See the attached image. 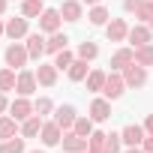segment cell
I'll list each match as a JSON object with an SVG mask.
<instances>
[{"label":"cell","instance_id":"1","mask_svg":"<svg viewBox=\"0 0 153 153\" xmlns=\"http://www.w3.org/2000/svg\"><path fill=\"white\" fill-rule=\"evenodd\" d=\"M123 72H126V75H123L126 87H144V81H147V66H141V63H135V60H132Z\"/></svg>","mask_w":153,"mask_h":153},{"label":"cell","instance_id":"2","mask_svg":"<svg viewBox=\"0 0 153 153\" xmlns=\"http://www.w3.org/2000/svg\"><path fill=\"white\" fill-rule=\"evenodd\" d=\"M6 66H12V69H21V66H27V60H30V54H27V45H9L6 48Z\"/></svg>","mask_w":153,"mask_h":153},{"label":"cell","instance_id":"3","mask_svg":"<svg viewBox=\"0 0 153 153\" xmlns=\"http://www.w3.org/2000/svg\"><path fill=\"white\" fill-rule=\"evenodd\" d=\"M63 150H66V153H87V138L72 129V132L63 135Z\"/></svg>","mask_w":153,"mask_h":153},{"label":"cell","instance_id":"4","mask_svg":"<svg viewBox=\"0 0 153 153\" xmlns=\"http://www.w3.org/2000/svg\"><path fill=\"white\" fill-rule=\"evenodd\" d=\"M150 36H153V30L150 27H144V24H135V27H129V42H132V48H141V45H150Z\"/></svg>","mask_w":153,"mask_h":153},{"label":"cell","instance_id":"5","mask_svg":"<svg viewBox=\"0 0 153 153\" xmlns=\"http://www.w3.org/2000/svg\"><path fill=\"white\" fill-rule=\"evenodd\" d=\"M123 87H126V81L120 78L117 72H108V78H105V87H102V93L108 96V99H117L120 93H123Z\"/></svg>","mask_w":153,"mask_h":153},{"label":"cell","instance_id":"6","mask_svg":"<svg viewBox=\"0 0 153 153\" xmlns=\"http://www.w3.org/2000/svg\"><path fill=\"white\" fill-rule=\"evenodd\" d=\"M39 30L57 33V30H60V12H57V9H45V12L39 15Z\"/></svg>","mask_w":153,"mask_h":153},{"label":"cell","instance_id":"7","mask_svg":"<svg viewBox=\"0 0 153 153\" xmlns=\"http://www.w3.org/2000/svg\"><path fill=\"white\" fill-rule=\"evenodd\" d=\"M105 33H108L111 42H123V39L129 36V24H126L123 18H111V24L105 27Z\"/></svg>","mask_w":153,"mask_h":153},{"label":"cell","instance_id":"8","mask_svg":"<svg viewBox=\"0 0 153 153\" xmlns=\"http://www.w3.org/2000/svg\"><path fill=\"white\" fill-rule=\"evenodd\" d=\"M36 72H18V81H15V90L21 93V96H30L33 90H36Z\"/></svg>","mask_w":153,"mask_h":153},{"label":"cell","instance_id":"9","mask_svg":"<svg viewBox=\"0 0 153 153\" xmlns=\"http://www.w3.org/2000/svg\"><path fill=\"white\" fill-rule=\"evenodd\" d=\"M90 117H93V123L108 120V117H111V102H108V99H93V102H90Z\"/></svg>","mask_w":153,"mask_h":153},{"label":"cell","instance_id":"10","mask_svg":"<svg viewBox=\"0 0 153 153\" xmlns=\"http://www.w3.org/2000/svg\"><path fill=\"white\" fill-rule=\"evenodd\" d=\"M42 144L45 147H54V144H60L63 138H60V126H57V120H51V123H42Z\"/></svg>","mask_w":153,"mask_h":153},{"label":"cell","instance_id":"11","mask_svg":"<svg viewBox=\"0 0 153 153\" xmlns=\"http://www.w3.org/2000/svg\"><path fill=\"white\" fill-rule=\"evenodd\" d=\"M54 120H57L60 129H69V126H75L78 117H75V108H72V105H60V108L54 111Z\"/></svg>","mask_w":153,"mask_h":153},{"label":"cell","instance_id":"12","mask_svg":"<svg viewBox=\"0 0 153 153\" xmlns=\"http://www.w3.org/2000/svg\"><path fill=\"white\" fill-rule=\"evenodd\" d=\"M9 111H12L15 120H27V117H33V102H27V96H21L9 105Z\"/></svg>","mask_w":153,"mask_h":153},{"label":"cell","instance_id":"13","mask_svg":"<svg viewBox=\"0 0 153 153\" xmlns=\"http://www.w3.org/2000/svg\"><path fill=\"white\" fill-rule=\"evenodd\" d=\"M132 60H135V48H120L111 54V69H126Z\"/></svg>","mask_w":153,"mask_h":153},{"label":"cell","instance_id":"14","mask_svg":"<svg viewBox=\"0 0 153 153\" xmlns=\"http://www.w3.org/2000/svg\"><path fill=\"white\" fill-rule=\"evenodd\" d=\"M123 144H129V147H138L141 141H144V126H135V123H129L123 132Z\"/></svg>","mask_w":153,"mask_h":153},{"label":"cell","instance_id":"15","mask_svg":"<svg viewBox=\"0 0 153 153\" xmlns=\"http://www.w3.org/2000/svg\"><path fill=\"white\" fill-rule=\"evenodd\" d=\"M24 33H27V18H9L6 36H9V39H21Z\"/></svg>","mask_w":153,"mask_h":153},{"label":"cell","instance_id":"16","mask_svg":"<svg viewBox=\"0 0 153 153\" xmlns=\"http://www.w3.org/2000/svg\"><path fill=\"white\" fill-rule=\"evenodd\" d=\"M27 54H30L33 60H39V57L45 54V39H42L39 33H33V36H27Z\"/></svg>","mask_w":153,"mask_h":153},{"label":"cell","instance_id":"17","mask_svg":"<svg viewBox=\"0 0 153 153\" xmlns=\"http://www.w3.org/2000/svg\"><path fill=\"white\" fill-rule=\"evenodd\" d=\"M36 81L45 84V87H51V84L57 81V66H54V63H51V66H39V69H36Z\"/></svg>","mask_w":153,"mask_h":153},{"label":"cell","instance_id":"18","mask_svg":"<svg viewBox=\"0 0 153 153\" xmlns=\"http://www.w3.org/2000/svg\"><path fill=\"white\" fill-rule=\"evenodd\" d=\"M39 132H42V117H39V114L27 117L24 126H21V135H24V138H33V135H39Z\"/></svg>","mask_w":153,"mask_h":153},{"label":"cell","instance_id":"19","mask_svg":"<svg viewBox=\"0 0 153 153\" xmlns=\"http://www.w3.org/2000/svg\"><path fill=\"white\" fill-rule=\"evenodd\" d=\"M45 9H42V0H21V15L24 18H39Z\"/></svg>","mask_w":153,"mask_h":153},{"label":"cell","instance_id":"20","mask_svg":"<svg viewBox=\"0 0 153 153\" xmlns=\"http://www.w3.org/2000/svg\"><path fill=\"white\" fill-rule=\"evenodd\" d=\"M66 72H69V78H72V81H84L87 75H90V72H87V60H81V57L75 60V63H72Z\"/></svg>","mask_w":153,"mask_h":153},{"label":"cell","instance_id":"21","mask_svg":"<svg viewBox=\"0 0 153 153\" xmlns=\"http://www.w3.org/2000/svg\"><path fill=\"white\" fill-rule=\"evenodd\" d=\"M60 15H63L66 21H78V18H81V3H78V0H66L63 9H60Z\"/></svg>","mask_w":153,"mask_h":153},{"label":"cell","instance_id":"22","mask_svg":"<svg viewBox=\"0 0 153 153\" xmlns=\"http://www.w3.org/2000/svg\"><path fill=\"white\" fill-rule=\"evenodd\" d=\"M66 42H69V36L57 30V33H51V39L45 42V51H51V54H57V51H63V48H66Z\"/></svg>","mask_w":153,"mask_h":153},{"label":"cell","instance_id":"23","mask_svg":"<svg viewBox=\"0 0 153 153\" xmlns=\"http://www.w3.org/2000/svg\"><path fill=\"white\" fill-rule=\"evenodd\" d=\"M105 78H108V72H102V69H93L90 75H87V90H102L105 87Z\"/></svg>","mask_w":153,"mask_h":153},{"label":"cell","instance_id":"24","mask_svg":"<svg viewBox=\"0 0 153 153\" xmlns=\"http://www.w3.org/2000/svg\"><path fill=\"white\" fill-rule=\"evenodd\" d=\"M15 129H18V120L9 114V117H0V138H15Z\"/></svg>","mask_w":153,"mask_h":153},{"label":"cell","instance_id":"25","mask_svg":"<svg viewBox=\"0 0 153 153\" xmlns=\"http://www.w3.org/2000/svg\"><path fill=\"white\" fill-rule=\"evenodd\" d=\"M15 81H18L15 69H0V93L3 90H15Z\"/></svg>","mask_w":153,"mask_h":153},{"label":"cell","instance_id":"26","mask_svg":"<svg viewBox=\"0 0 153 153\" xmlns=\"http://www.w3.org/2000/svg\"><path fill=\"white\" fill-rule=\"evenodd\" d=\"M105 150V132H93L87 138V153H102Z\"/></svg>","mask_w":153,"mask_h":153},{"label":"cell","instance_id":"27","mask_svg":"<svg viewBox=\"0 0 153 153\" xmlns=\"http://www.w3.org/2000/svg\"><path fill=\"white\" fill-rule=\"evenodd\" d=\"M135 63H141V66H153V45H141V48H135Z\"/></svg>","mask_w":153,"mask_h":153},{"label":"cell","instance_id":"28","mask_svg":"<svg viewBox=\"0 0 153 153\" xmlns=\"http://www.w3.org/2000/svg\"><path fill=\"white\" fill-rule=\"evenodd\" d=\"M72 129L78 132V135H84V138H90V135H93V117H78Z\"/></svg>","mask_w":153,"mask_h":153},{"label":"cell","instance_id":"29","mask_svg":"<svg viewBox=\"0 0 153 153\" xmlns=\"http://www.w3.org/2000/svg\"><path fill=\"white\" fill-rule=\"evenodd\" d=\"M0 153H24V138H6L0 144Z\"/></svg>","mask_w":153,"mask_h":153},{"label":"cell","instance_id":"30","mask_svg":"<svg viewBox=\"0 0 153 153\" xmlns=\"http://www.w3.org/2000/svg\"><path fill=\"white\" fill-rule=\"evenodd\" d=\"M72 63H75L72 51H66V48H63V51H57V57H54V66H57V69H69Z\"/></svg>","mask_w":153,"mask_h":153},{"label":"cell","instance_id":"31","mask_svg":"<svg viewBox=\"0 0 153 153\" xmlns=\"http://www.w3.org/2000/svg\"><path fill=\"white\" fill-rule=\"evenodd\" d=\"M120 144H123V135H105V150L102 153H120Z\"/></svg>","mask_w":153,"mask_h":153},{"label":"cell","instance_id":"32","mask_svg":"<svg viewBox=\"0 0 153 153\" xmlns=\"http://www.w3.org/2000/svg\"><path fill=\"white\" fill-rule=\"evenodd\" d=\"M96 54H99V48H96L93 42H81V45H78V57H81V60H93Z\"/></svg>","mask_w":153,"mask_h":153},{"label":"cell","instance_id":"33","mask_svg":"<svg viewBox=\"0 0 153 153\" xmlns=\"http://www.w3.org/2000/svg\"><path fill=\"white\" fill-rule=\"evenodd\" d=\"M105 21H108V12H105L102 6H93V9H90V24H96V27H102Z\"/></svg>","mask_w":153,"mask_h":153},{"label":"cell","instance_id":"34","mask_svg":"<svg viewBox=\"0 0 153 153\" xmlns=\"http://www.w3.org/2000/svg\"><path fill=\"white\" fill-rule=\"evenodd\" d=\"M135 18H141V21H150L153 18V0H147V3H141L135 9Z\"/></svg>","mask_w":153,"mask_h":153},{"label":"cell","instance_id":"35","mask_svg":"<svg viewBox=\"0 0 153 153\" xmlns=\"http://www.w3.org/2000/svg\"><path fill=\"white\" fill-rule=\"evenodd\" d=\"M51 108H54V105H51V99H45V96H39V99L33 102V111H36L39 117H42V114H48Z\"/></svg>","mask_w":153,"mask_h":153},{"label":"cell","instance_id":"36","mask_svg":"<svg viewBox=\"0 0 153 153\" xmlns=\"http://www.w3.org/2000/svg\"><path fill=\"white\" fill-rule=\"evenodd\" d=\"M141 3H147V0H123V6H126V12H135Z\"/></svg>","mask_w":153,"mask_h":153},{"label":"cell","instance_id":"37","mask_svg":"<svg viewBox=\"0 0 153 153\" xmlns=\"http://www.w3.org/2000/svg\"><path fill=\"white\" fill-rule=\"evenodd\" d=\"M141 150H144V153H153V135H147V138L141 141Z\"/></svg>","mask_w":153,"mask_h":153},{"label":"cell","instance_id":"38","mask_svg":"<svg viewBox=\"0 0 153 153\" xmlns=\"http://www.w3.org/2000/svg\"><path fill=\"white\" fill-rule=\"evenodd\" d=\"M144 132L153 135V114H147V120H144Z\"/></svg>","mask_w":153,"mask_h":153},{"label":"cell","instance_id":"39","mask_svg":"<svg viewBox=\"0 0 153 153\" xmlns=\"http://www.w3.org/2000/svg\"><path fill=\"white\" fill-rule=\"evenodd\" d=\"M6 105H9V102H6V96H3V93H0V111H3Z\"/></svg>","mask_w":153,"mask_h":153},{"label":"cell","instance_id":"40","mask_svg":"<svg viewBox=\"0 0 153 153\" xmlns=\"http://www.w3.org/2000/svg\"><path fill=\"white\" fill-rule=\"evenodd\" d=\"M6 12V0H0V15H3Z\"/></svg>","mask_w":153,"mask_h":153},{"label":"cell","instance_id":"41","mask_svg":"<svg viewBox=\"0 0 153 153\" xmlns=\"http://www.w3.org/2000/svg\"><path fill=\"white\" fill-rule=\"evenodd\" d=\"M84 3H90V6H99V0H84Z\"/></svg>","mask_w":153,"mask_h":153},{"label":"cell","instance_id":"42","mask_svg":"<svg viewBox=\"0 0 153 153\" xmlns=\"http://www.w3.org/2000/svg\"><path fill=\"white\" fill-rule=\"evenodd\" d=\"M126 153H144V150H138V147H132V150H126Z\"/></svg>","mask_w":153,"mask_h":153},{"label":"cell","instance_id":"43","mask_svg":"<svg viewBox=\"0 0 153 153\" xmlns=\"http://www.w3.org/2000/svg\"><path fill=\"white\" fill-rule=\"evenodd\" d=\"M0 33H6V24H3V21H0Z\"/></svg>","mask_w":153,"mask_h":153},{"label":"cell","instance_id":"44","mask_svg":"<svg viewBox=\"0 0 153 153\" xmlns=\"http://www.w3.org/2000/svg\"><path fill=\"white\" fill-rule=\"evenodd\" d=\"M147 27H150V30H153V18H150V21H147Z\"/></svg>","mask_w":153,"mask_h":153},{"label":"cell","instance_id":"45","mask_svg":"<svg viewBox=\"0 0 153 153\" xmlns=\"http://www.w3.org/2000/svg\"><path fill=\"white\" fill-rule=\"evenodd\" d=\"M30 153H42V150H30Z\"/></svg>","mask_w":153,"mask_h":153}]
</instances>
